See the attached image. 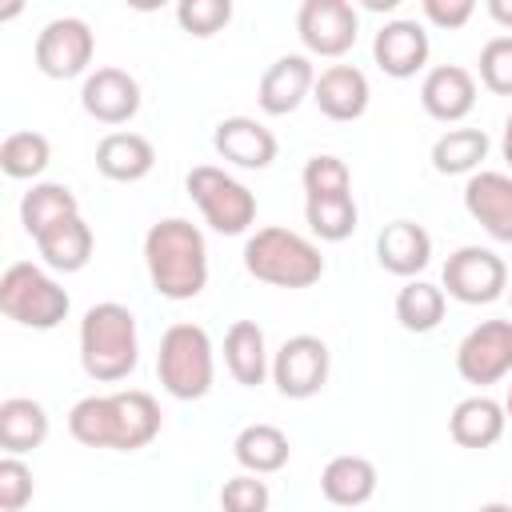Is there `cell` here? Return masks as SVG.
<instances>
[{
    "mask_svg": "<svg viewBox=\"0 0 512 512\" xmlns=\"http://www.w3.org/2000/svg\"><path fill=\"white\" fill-rule=\"evenodd\" d=\"M316 88V68L308 56H280L264 68L260 76V88H256V100L268 116H288L304 104V96H312Z\"/></svg>",
    "mask_w": 512,
    "mask_h": 512,
    "instance_id": "cell-16",
    "label": "cell"
},
{
    "mask_svg": "<svg viewBox=\"0 0 512 512\" xmlns=\"http://www.w3.org/2000/svg\"><path fill=\"white\" fill-rule=\"evenodd\" d=\"M176 20L188 36H216L232 20V4L228 0H180Z\"/></svg>",
    "mask_w": 512,
    "mask_h": 512,
    "instance_id": "cell-34",
    "label": "cell"
},
{
    "mask_svg": "<svg viewBox=\"0 0 512 512\" xmlns=\"http://www.w3.org/2000/svg\"><path fill=\"white\" fill-rule=\"evenodd\" d=\"M504 424H508V412L492 396H468L448 416V432L460 448H492L504 436Z\"/></svg>",
    "mask_w": 512,
    "mask_h": 512,
    "instance_id": "cell-24",
    "label": "cell"
},
{
    "mask_svg": "<svg viewBox=\"0 0 512 512\" xmlns=\"http://www.w3.org/2000/svg\"><path fill=\"white\" fill-rule=\"evenodd\" d=\"M48 160H52V144H48L44 132H12V136H4V144H0V168H4V176H12V180H32V176H40V172L48 168Z\"/></svg>",
    "mask_w": 512,
    "mask_h": 512,
    "instance_id": "cell-32",
    "label": "cell"
},
{
    "mask_svg": "<svg viewBox=\"0 0 512 512\" xmlns=\"http://www.w3.org/2000/svg\"><path fill=\"white\" fill-rule=\"evenodd\" d=\"M420 104L432 120L456 124L476 108V76L460 64H440L420 84Z\"/></svg>",
    "mask_w": 512,
    "mask_h": 512,
    "instance_id": "cell-18",
    "label": "cell"
},
{
    "mask_svg": "<svg viewBox=\"0 0 512 512\" xmlns=\"http://www.w3.org/2000/svg\"><path fill=\"white\" fill-rule=\"evenodd\" d=\"M232 452H236V460H240L244 472L268 476V472H280V468L288 464L292 444H288V436H284L276 424H248V428L236 436Z\"/></svg>",
    "mask_w": 512,
    "mask_h": 512,
    "instance_id": "cell-28",
    "label": "cell"
},
{
    "mask_svg": "<svg viewBox=\"0 0 512 512\" xmlns=\"http://www.w3.org/2000/svg\"><path fill=\"white\" fill-rule=\"evenodd\" d=\"M476 512H512V504H500V500H492V504H480Z\"/></svg>",
    "mask_w": 512,
    "mask_h": 512,
    "instance_id": "cell-41",
    "label": "cell"
},
{
    "mask_svg": "<svg viewBox=\"0 0 512 512\" xmlns=\"http://www.w3.org/2000/svg\"><path fill=\"white\" fill-rule=\"evenodd\" d=\"M68 292L36 264L20 260V264H8L4 276H0V312L24 328H56L64 316H68Z\"/></svg>",
    "mask_w": 512,
    "mask_h": 512,
    "instance_id": "cell-6",
    "label": "cell"
},
{
    "mask_svg": "<svg viewBox=\"0 0 512 512\" xmlns=\"http://www.w3.org/2000/svg\"><path fill=\"white\" fill-rule=\"evenodd\" d=\"M224 364H228L236 384H244V388L264 384V376L272 372V360H268L264 328L256 320H236L224 332Z\"/></svg>",
    "mask_w": 512,
    "mask_h": 512,
    "instance_id": "cell-22",
    "label": "cell"
},
{
    "mask_svg": "<svg viewBox=\"0 0 512 512\" xmlns=\"http://www.w3.org/2000/svg\"><path fill=\"white\" fill-rule=\"evenodd\" d=\"M96 168L116 184H136L156 168V148L140 132H108L96 144Z\"/></svg>",
    "mask_w": 512,
    "mask_h": 512,
    "instance_id": "cell-21",
    "label": "cell"
},
{
    "mask_svg": "<svg viewBox=\"0 0 512 512\" xmlns=\"http://www.w3.org/2000/svg\"><path fill=\"white\" fill-rule=\"evenodd\" d=\"M508 288V268L492 248L464 244L444 260V292L460 304H492Z\"/></svg>",
    "mask_w": 512,
    "mask_h": 512,
    "instance_id": "cell-8",
    "label": "cell"
},
{
    "mask_svg": "<svg viewBox=\"0 0 512 512\" xmlns=\"http://www.w3.org/2000/svg\"><path fill=\"white\" fill-rule=\"evenodd\" d=\"M468 216L500 244H512V176L508 172H472L464 184Z\"/></svg>",
    "mask_w": 512,
    "mask_h": 512,
    "instance_id": "cell-13",
    "label": "cell"
},
{
    "mask_svg": "<svg viewBox=\"0 0 512 512\" xmlns=\"http://www.w3.org/2000/svg\"><path fill=\"white\" fill-rule=\"evenodd\" d=\"M488 16L500 28H512V0H488Z\"/></svg>",
    "mask_w": 512,
    "mask_h": 512,
    "instance_id": "cell-39",
    "label": "cell"
},
{
    "mask_svg": "<svg viewBox=\"0 0 512 512\" xmlns=\"http://www.w3.org/2000/svg\"><path fill=\"white\" fill-rule=\"evenodd\" d=\"M472 12H476L472 0H424V16L436 28H464L472 20Z\"/></svg>",
    "mask_w": 512,
    "mask_h": 512,
    "instance_id": "cell-38",
    "label": "cell"
},
{
    "mask_svg": "<svg viewBox=\"0 0 512 512\" xmlns=\"http://www.w3.org/2000/svg\"><path fill=\"white\" fill-rule=\"evenodd\" d=\"M376 260L392 276H416L432 260V236L416 220H392L376 236Z\"/></svg>",
    "mask_w": 512,
    "mask_h": 512,
    "instance_id": "cell-20",
    "label": "cell"
},
{
    "mask_svg": "<svg viewBox=\"0 0 512 512\" xmlns=\"http://www.w3.org/2000/svg\"><path fill=\"white\" fill-rule=\"evenodd\" d=\"M140 360V336H136V316L116 304H92L80 320V368L96 384H116L124 380Z\"/></svg>",
    "mask_w": 512,
    "mask_h": 512,
    "instance_id": "cell-3",
    "label": "cell"
},
{
    "mask_svg": "<svg viewBox=\"0 0 512 512\" xmlns=\"http://www.w3.org/2000/svg\"><path fill=\"white\" fill-rule=\"evenodd\" d=\"M396 320L404 332H432L444 320V288L428 284V280H408L396 292Z\"/></svg>",
    "mask_w": 512,
    "mask_h": 512,
    "instance_id": "cell-30",
    "label": "cell"
},
{
    "mask_svg": "<svg viewBox=\"0 0 512 512\" xmlns=\"http://www.w3.org/2000/svg\"><path fill=\"white\" fill-rule=\"evenodd\" d=\"M48 440V412L40 400L8 396L0 404V448L4 456H24Z\"/></svg>",
    "mask_w": 512,
    "mask_h": 512,
    "instance_id": "cell-25",
    "label": "cell"
},
{
    "mask_svg": "<svg viewBox=\"0 0 512 512\" xmlns=\"http://www.w3.org/2000/svg\"><path fill=\"white\" fill-rule=\"evenodd\" d=\"M508 296H512V288H508Z\"/></svg>",
    "mask_w": 512,
    "mask_h": 512,
    "instance_id": "cell-44",
    "label": "cell"
},
{
    "mask_svg": "<svg viewBox=\"0 0 512 512\" xmlns=\"http://www.w3.org/2000/svg\"><path fill=\"white\" fill-rule=\"evenodd\" d=\"M268 504H272V492H268V484H264L260 476H252V472L232 476V480H224V488H220V508H224V512H268Z\"/></svg>",
    "mask_w": 512,
    "mask_h": 512,
    "instance_id": "cell-36",
    "label": "cell"
},
{
    "mask_svg": "<svg viewBox=\"0 0 512 512\" xmlns=\"http://www.w3.org/2000/svg\"><path fill=\"white\" fill-rule=\"evenodd\" d=\"M300 180H304V192L308 196H348L352 192V172H348V164L340 160V156H312L308 164H304V172H300Z\"/></svg>",
    "mask_w": 512,
    "mask_h": 512,
    "instance_id": "cell-33",
    "label": "cell"
},
{
    "mask_svg": "<svg viewBox=\"0 0 512 512\" xmlns=\"http://www.w3.org/2000/svg\"><path fill=\"white\" fill-rule=\"evenodd\" d=\"M428 52H432L428 32H424V24H416V20H388V24L376 32V40H372V56H376L380 72L392 76V80L416 76V72L428 64Z\"/></svg>",
    "mask_w": 512,
    "mask_h": 512,
    "instance_id": "cell-15",
    "label": "cell"
},
{
    "mask_svg": "<svg viewBox=\"0 0 512 512\" xmlns=\"http://www.w3.org/2000/svg\"><path fill=\"white\" fill-rule=\"evenodd\" d=\"M96 52V36L80 16H56L40 28L36 36V68L48 80H72L80 72H88Z\"/></svg>",
    "mask_w": 512,
    "mask_h": 512,
    "instance_id": "cell-9",
    "label": "cell"
},
{
    "mask_svg": "<svg viewBox=\"0 0 512 512\" xmlns=\"http://www.w3.org/2000/svg\"><path fill=\"white\" fill-rule=\"evenodd\" d=\"M68 216H80V200H76V192H72L68 184L40 180V184H32V188L24 192V200H20V224H24V232H28L32 240H36L40 232H48L52 224L68 220Z\"/></svg>",
    "mask_w": 512,
    "mask_h": 512,
    "instance_id": "cell-27",
    "label": "cell"
},
{
    "mask_svg": "<svg viewBox=\"0 0 512 512\" xmlns=\"http://www.w3.org/2000/svg\"><path fill=\"white\" fill-rule=\"evenodd\" d=\"M368 8H376V12L384 8V12H388V8H396V0H368Z\"/></svg>",
    "mask_w": 512,
    "mask_h": 512,
    "instance_id": "cell-42",
    "label": "cell"
},
{
    "mask_svg": "<svg viewBox=\"0 0 512 512\" xmlns=\"http://www.w3.org/2000/svg\"><path fill=\"white\" fill-rule=\"evenodd\" d=\"M328 344L320 336H292L280 344V352L272 356V384L280 396L288 400H312L324 384H328Z\"/></svg>",
    "mask_w": 512,
    "mask_h": 512,
    "instance_id": "cell-10",
    "label": "cell"
},
{
    "mask_svg": "<svg viewBox=\"0 0 512 512\" xmlns=\"http://www.w3.org/2000/svg\"><path fill=\"white\" fill-rule=\"evenodd\" d=\"M304 220H308L312 236H320L328 244H340V240H348L356 232L360 212H356L352 192L348 196H308L304 200Z\"/></svg>",
    "mask_w": 512,
    "mask_h": 512,
    "instance_id": "cell-31",
    "label": "cell"
},
{
    "mask_svg": "<svg viewBox=\"0 0 512 512\" xmlns=\"http://www.w3.org/2000/svg\"><path fill=\"white\" fill-rule=\"evenodd\" d=\"M320 492L336 508H360L376 496V464L364 456H332L320 472Z\"/></svg>",
    "mask_w": 512,
    "mask_h": 512,
    "instance_id": "cell-23",
    "label": "cell"
},
{
    "mask_svg": "<svg viewBox=\"0 0 512 512\" xmlns=\"http://www.w3.org/2000/svg\"><path fill=\"white\" fill-rule=\"evenodd\" d=\"M184 184H188V196L200 204V212H204V220H208L212 232L240 236V232L252 228V220H256V196H252V188H244L224 168L196 164Z\"/></svg>",
    "mask_w": 512,
    "mask_h": 512,
    "instance_id": "cell-7",
    "label": "cell"
},
{
    "mask_svg": "<svg viewBox=\"0 0 512 512\" xmlns=\"http://www.w3.org/2000/svg\"><path fill=\"white\" fill-rule=\"evenodd\" d=\"M500 152H504V160L512 164V112H508V120H504V140H500Z\"/></svg>",
    "mask_w": 512,
    "mask_h": 512,
    "instance_id": "cell-40",
    "label": "cell"
},
{
    "mask_svg": "<svg viewBox=\"0 0 512 512\" xmlns=\"http://www.w3.org/2000/svg\"><path fill=\"white\" fill-rule=\"evenodd\" d=\"M36 484H32V468L20 456H4L0 460V512H20L32 500Z\"/></svg>",
    "mask_w": 512,
    "mask_h": 512,
    "instance_id": "cell-37",
    "label": "cell"
},
{
    "mask_svg": "<svg viewBox=\"0 0 512 512\" xmlns=\"http://www.w3.org/2000/svg\"><path fill=\"white\" fill-rule=\"evenodd\" d=\"M244 268L272 288H312L324 276V256L292 228H260L244 244Z\"/></svg>",
    "mask_w": 512,
    "mask_h": 512,
    "instance_id": "cell-4",
    "label": "cell"
},
{
    "mask_svg": "<svg viewBox=\"0 0 512 512\" xmlns=\"http://www.w3.org/2000/svg\"><path fill=\"white\" fill-rule=\"evenodd\" d=\"M488 136L484 128H452L444 132L436 144H432V168L440 176H464V172H476L480 160L488 156Z\"/></svg>",
    "mask_w": 512,
    "mask_h": 512,
    "instance_id": "cell-29",
    "label": "cell"
},
{
    "mask_svg": "<svg viewBox=\"0 0 512 512\" xmlns=\"http://www.w3.org/2000/svg\"><path fill=\"white\" fill-rule=\"evenodd\" d=\"M296 32L312 56H344L356 44L360 16L348 0H304L296 12Z\"/></svg>",
    "mask_w": 512,
    "mask_h": 512,
    "instance_id": "cell-12",
    "label": "cell"
},
{
    "mask_svg": "<svg viewBox=\"0 0 512 512\" xmlns=\"http://www.w3.org/2000/svg\"><path fill=\"white\" fill-rule=\"evenodd\" d=\"M480 84L496 96H512V36H492L480 48Z\"/></svg>",
    "mask_w": 512,
    "mask_h": 512,
    "instance_id": "cell-35",
    "label": "cell"
},
{
    "mask_svg": "<svg viewBox=\"0 0 512 512\" xmlns=\"http://www.w3.org/2000/svg\"><path fill=\"white\" fill-rule=\"evenodd\" d=\"M68 432L84 448L136 452L160 436V404L140 388L112 396H84L68 412Z\"/></svg>",
    "mask_w": 512,
    "mask_h": 512,
    "instance_id": "cell-1",
    "label": "cell"
},
{
    "mask_svg": "<svg viewBox=\"0 0 512 512\" xmlns=\"http://www.w3.org/2000/svg\"><path fill=\"white\" fill-rule=\"evenodd\" d=\"M504 412H508V420H512V388H508V400H504Z\"/></svg>",
    "mask_w": 512,
    "mask_h": 512,
    "instance_id": "cell-43",
    "label": "cell"
},
{
    "mask_svg": "<svg viewBox=\"0 0 512 512\" xmlns=\"http://www.w3.org/2000/svg\"><path fill=\"white\" fill-rule=\"evenodd\" d=\"M368 76L352 64H332L316 76V88H312V100L316 108L328 116V120H360L368 112Z\"/></svg>",
    "mask_w": 512,
    "mask_h": 512,
    "instance_id": "cell-19",
    "label": "cell"
},
{
    "mask_svg": "<svg viewBox=\"0 0 512 512\" xmlns=\"http://www.w3.org/2000/svg\"><path fill=\"white\" fill-rule=\"evenodd\" d=\"M212 148H216L228 164L248 168V172L268 168V164L276 160V152H280L272 128H264V124L252 120V116H228V120H220L216 132H212Z\"/></svg>",
    "mask_w": 512,
    "mask_h": 512,
    "instance_id": "cell-17",
    "label": "cell"
},
{
    "mask_svg": "<svg viewBox=\"0 0 512 512\" xmlns=\"http://www.w3.org/2000/svg\"><path fill=\"white\" fill-rule=\"evenodd\" d=\"M456 372L468 384H496L512 372V320H480L456 348Z\"/></svg>",
    "mask_w": 512,
    "mask_h": 512,
    "instance_id": "cell-11",
    "label": "cell"
},
{
    "mask_svg": "<svg viewBox=\"0 0 512 512\" xmlns=\"http://www.w3.org/2000/svg\"><path fill=\"white\" fill-rule=\"evenodd\" d=\"M92 244L96 240H92V228L84 216H68V220H60L36 236V252L56 272H80L92 260Z\"/></svg>",
    "mask_w": 512,
    "mask_h": 512,
    "instance_id": "cell-26",
    "label": "cell"
},
{
    "mask_svg": "<svg viewBox=\"0 0 512 512\" xmlns=\"http://www.w3.org/2000/svg\"><path fill=\"white\" fill-rule=\"evenodd\" d=\"M148 280L164 300H192L208 284V244L192 220H156L144 236Z\"/></svg>",
    "mask_w": 512,
    "mask_h": 512,
    "instance_id": "cell-2",
    "label": "cell"
},
{
    "mask_svg": "<svg viewBox=\"0 0 512 512\" xmlns=\"http://www.w3.org/2000/svg\"><path fill=\"white\" fill-rule=\"evenodd\" d=\"M156 376H160L164 392L176 396V400H200V396H208V388L216 380V356H212L208 332L200 324H172L160 336Z\"/></svg>",
    "mask_w": 512,
    "mask_h": 512,
    "instance_id": "cell-5",
    "label": "cell"
},
{
    "mask_svg": "<svg viewBox=\"0 0 512 512\" xmlns=\"http://www.w3.org/2000/svg\"><path fill=\"white\" fill-rule=\"evenodd\" d=\"M80 104L100 124H128L140 112V84L124 68H96L80 88Z\"/></svg>",
    "mask_w": 512,
    "mask_h": 512,
    "instance_id": "cell-14",
    "label": "cell"
}]
</instances>
